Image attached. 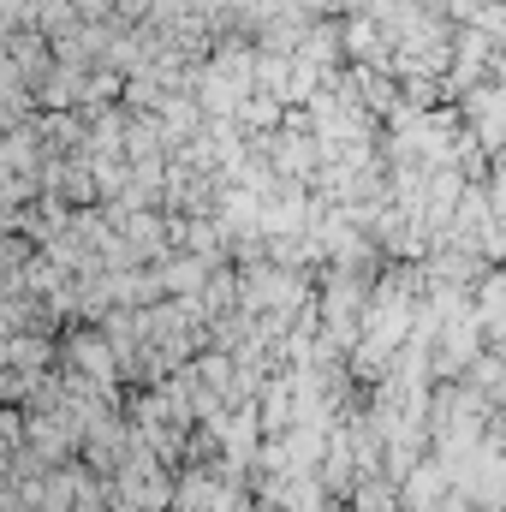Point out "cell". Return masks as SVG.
<instances>
[{"label": "cell", "mask_w": 506, "mask_h": 512, "mask_svg": "<svg viewBox=\"0 0 506 512\" xmlns=\"http://www.w3.org/2000/svg\"><path fill=\"white\" fill-rule=\"evenodd\" d=\"M60 370L90 376V382H102V387H120V352H114L108 328L102 322H72L60 334Z\"/></svg>", "instance_id": "cell-1"}, {"label": "cell", "mask_w": 506, "mask_h": 512, "mask_svg": "<svg viewBox=\"0 0 506 512\" xmlns=\"http://www.w3.org/2000/svg\"><path fill=\"white\" fill-rule=\"evenodd\" d=\"M459 114H465V126L477 131V143H483L489 155H501L506 149V84L483 78L477 90L459 96Z\"/></svg>", "instance_id": "cell-2"}, {"label": "cell", "mask_w": 506, "mask_h": 512, "mask_svg": "<svg viewBox=\"0 0 506 512\" xmlns=\"http://www.w3.org/2000/svg\"><path fill=\"white\" fill-rule=\"evenodd\" d=\"M209 274H215V262H209V256H197V251H167L161 262H155V280H161V292H167V298H197Z\"/></svg>", "instance_id": "cell-3"}, {"label": "cell", "mask_w": 506, "mask_h": 512, "mask_svg": "<svg viewBox=\"0 0 506 512\" xmlns=\"http://www.w3.org/2000/svg\"><path fill=\"white\" fill-rule=\"evenodd\" d=\"M459 382L471 387L489 411H501V405H506V352H495V346H489V352H483V358L459 376Z\"/></svg>", "instance_id": "cell-4"}, {"label": "cell", "mask_w": 506, "mask_h": 512, "mask_svg": "<svg viewBox=\"0 0 506 512\" xmlns=\"http://www.w3.org/2000/svg\"><path fill=\"white\" fill-rule=\"evenodd\" d=\"M54 358H60V334H36V328L30 334H6V364L12 370H36L42 376Z\"/></svg>", "instance_id": "cell-5"}, {"label": "cell", "mask_w": 506, "mask_h": 512, "mask_svg": "<svg viewBox=\"0 0 506 512\" xmlns=\"http://www.w3.org/2000/svg\"><path fill=\"white\" fill-rule=\"evenodd\" d=\"M352 512H405L399 501V483L376 471V477H358V489H352Z\"/></svg>", "instance_id": "cell-6"}, {"label": "cell", "mask_w": 506, "mask_h": 512, "mask_svg": "<svg viewBox=\"0 0 506 512\" xmlns=\"http://www.w3.org/2000/svg\"><path fill=\"white\" fill-rule=\"evenodd\" d=\"M471 512H489V507H471Z\"/></svg>", "instance_id": "cell-7"}]
</instances>
